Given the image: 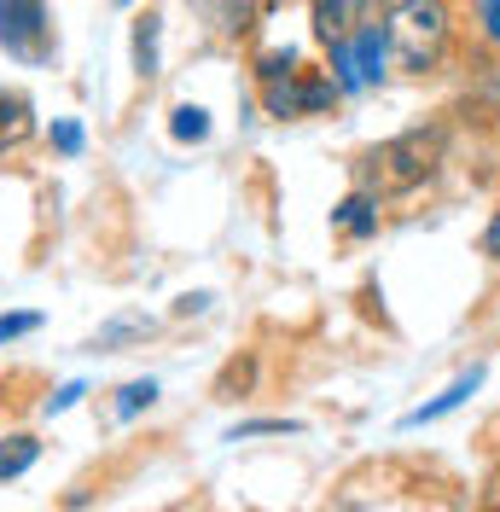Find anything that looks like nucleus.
<instances>
[{"instance_id": "obj_1", "label": "nucleus", "mask_w": 500, "mask_h": 512, "mask_svg": "<svg viewBox=\"0 0 500 512\" xmlns=\"http://www.w3.org/2000/svg\"><path fill=\"white\" fill-rule=\"evenodd\" d=\"M384 59L402 76H437L454 47V6L448 0H390L384 6Z\"/></svg>"}, {"instance_id": "obj_2", "label": "nucleus", "mask_w": 500, "mask_h": 512, "mask_svg": "<svg viewBox=\"0 0 500 512\" xmlns=\"http://www.w3.org/2000/svg\"><path fill=\"white\" fill-rule=\"evenodd\" d=\"M442 152H448V128L442 123H419L402 128L396 140H384L378 152H367V169H361V192H413L437 175Z\"/></svg>"}, {"instance_id": "obj_3", "label": "nucleus", "mask_w": 500, "mask_h": 512, "mask_svg": "<svg viewBox=\"0 0 500 512\" xmlns=\"http://www.w3.org/2000/svg\"><path fill=\"white\" fill-rule=\"evenodd\" d=\"M0 53L18 64L59 59V35H53L47 0H0Z\"/></svg>"}, {"instance_id": "obj_4", "label": "nucleus", "mask_w": 500, "mask_h": 512, "mask_svg": "<svg viewBox=\"0 0 500 512\" xmlns=\"http://www.w3.org/2000/svg\"><path fill=\"white\" fill-rule=\"evenodd\" d=\"M338 99L344 94L332 88L326 70H297V76H285V82H274V88H262L268 117H280V123H291V117H320V111H332Z\"/></svg>"}, {"instance_id": "obj_5", "label": "nucleus", "mask_w": 500, "mask_h": 512, "mask_svg": "<svg viewBox=\"0 0 500 512\" xmlns=\"http://www.w3.org/2000/svg\"><path fill=\"white\" fill-rule=\"evenodd\" d=\"M314 12V35L332 47V41H349V30L361 24V18H384L373 0H309Z\"/></svg>"}, {"instance_id": "obj_6", "label": "nucleus", "mask_w": 500, "mask_h": 512, "mask_svg": "<svg viewBox=\"0 0 500 512\" xmlns=\"http://www.w3.org/2000/svg\"><path fill=\"white\" fill-rule=\"evenodd\" d=\"M349 59H355L361 88H378V82L390 76V59H384V24H378V18H361V24L349 30Z\"/></svg>"}, {"instance_id": "obj_7", "label": "nucleus", "mask_w": 500, "mask_h": 512, "mask_svg": "<svg viewBox=\"0 0 500 512\" xmlns=\"http://www.w3.org/2000/svg\"><path fill=\"white\" fill-rule=\"evenodd\" d=\"M483 379H489V367H466V373H460V379L448 384V390H442V396H431V402H425V408H413V414L402 419V431H419V425H437L442 414H454V408H466L471 396H477V390H483Z\"/></svg>"}, {"instance_id": "obj_8", "label": "nucleus", "mask_w": 500, "mask_h": 512, "mask_svg": "<svg viewBox=\"0 0 500 512\" xmlns=\"http://www.w3.org/2000/svg\"><path fill=\"white\" fill-rule=\"evenodd\" d=\"M128 41H134V76L157 82L163 76V12H140Z\"/></svg>"}, {"instance_id": "obj_9", "label": "nucleus", "mask_w": 500, "mask_h": 512, "mask_svg": "<svg viewBox=\"0 0 500 512\" xmlns=\"http://www.w3.org/2000/svg\"><path fill=\"white\" fill-rule=\"evenodd\" d=\"M198 12H204V24L216 35H250L262 24V0H198Z\"/></svg>"}, {"instance_id": "obj_10", "label": "nucleus", "mask_w": 500, "mask_h": 512, "mask_svg": "<svg viewBox=\"0 0 500 512\" xmlns=\"http://www.w3.org/2000/svg\"><path fill=\"white\" fill-rule=\"evenodd\" d=\"M332 227H338L344 239H373V233H378V198L355 187L349 198L332 204Z\"/></svg>"}, {"instance_id": "obj_11", "label": "nucleus", "mask_w": 500, "mask_h": 512, "mask_svg": "<svg viewBox=\"0 0 500 512\" xmlns=\"http://www.w3.org/2000/svg\"><path fill=\"white\" fill-rule=\"evenodd\" d=\"M30 134H35L30 94H6V88H0V152H18Z\"/></svg>"}, {"instance_id": "obj_12", "label": "nucleus", "mask_w": 500, "mask_h": 512, "mask_svg": "<svg viewBox=\"0 0 500 512\" xmlns=\"http://www.w3.org/2000/svg\"><path fill=\"white\" fill-rule=\"evenodd\" d=\"M35 460H41V437H30V431H12V437L0 443V483L24 478Z\"/></svg>"}, {"instance_id": "obj_13", "label": "nucleus", "mask_w": 500, "mask_h": 512, "mask_svg": "<svg viewBox=\"0 0 500 512\" xmlns=\"http://www.w3.org/2000/svg\"><path fill=\"white\" fill-rule=\"evenodd\" d=\"M210 111H204V105H175V111H169V134H175V140H181V146H204V140H210Z\"/></svg>"}, {"instance_id": "obj_14", "label": "nucleus", "mask_w": 500, "mask_h": 512, "mask_svg": "<svg viewBox=\"0 0 500 512\" xmlns=\"http://www.w3.org/2000/svg\"><path fill=\"white\" fill-rule=\"evenodd\" d=\"M157 379H128L123 390H117V419H140L146 408H157Z\"/></svg>"}, {"instance_id": "obj_15", "label": "nucleus", "mask_w": 500, "mask_h": 512, "mask_svg": "<svg viewBox=\"0 0 500 512\" xmlns=\"http://www.w3.org/2000/svg\"><path fill=\"white\" fill-rule=\"evenodd\" d=\"M285 76H297V47H268V53H256V82H262V88H274Z\"/></svg>"}, {"instance_id": "obj_16", "label": "nucleus", "mask_w": 500, "mask_h": 512, "mask_svg": "<svg viewBox=\"0 0 500 512\" xmlns=\"http://www.w3.org/2000/svg\"><path fill=\"white\" fill-rule=\"evenodd\" d=\"M47 140H53V152H59V158H82V146H88V128L76 123V117H53Z\"/></svg>"}, {"instance_id": "obj_17", "label": "nucleus", "mask_w": 500, "mask_h": 512, "mask_svg": "<svg viewBox=\"0 0 500 512\" xmlns=\"http://www.w3.org/2000/svg\"><path fill=\"white\" fill-rule=\"evenodd\" d=\"M250 384H256V355H239V361H227L216 379V396H245Z\"/></svg>"}, {"instance_id": "obj_18", "label": "nucleus", "mask_w": 500, "mask_h": 512, "mask_svg": "<svg viewBox=\"0 0 500 512\" xmlns=\"http://www.w3.org/2000/svg\"><path fill=\"white\" fill-rule=\"evenodd\" d=\"M297 431H303L297 419H245V425L227 431V443H245V437H297Z\"/></svg>"}, {"instance_id": "obj_19", "label": "nucleus", "mask_w": 500, "mask_h": 512, "mask_svg": "<svg viewBox=\"0 0 500 512\" xmlns=\"http://www.w3.org/2000/svg\"><path fill=\"white\" fill-rule=\"evenodd\" d=\"M140 332H152V320H140V315L111 320L105 332H94V344H88V350H117V344H128V338H140Z\"/></svg>"}, {"instance_id": "obj_20", "label": "nucleus", "mask_w": 500, "mask_h": 512, "mask_svg": "<svg viewBox=\"0 0 500 512\" xmlns=\"http://www.w3.org/2000/svg\"><path fill=\"white\" fill-rule=\"evenodd\" d=\"M41 326H47V315H35V309H12V315H0V344H18V338L41 332Z\"/></svg>"}, {"instance_id": "obj_21", "label": "nucleus", "mask_w": 500, "mask_h": 512, "mask_svg": "<svg viewBox=\"0 0 500 512\" xmlns=\"http://www.w3.org/2000/svg\"><path fill=\"white\" fill-rule=\"evenodd\" d=\"M82 396H88V384H82V379H70V384H59V390H53V396L41 402V414L53 419V414H64V408H76Z\"/></svg>"}, {"instance_id": "obj_22", "label": "nucleus", "mask_w": 500, "mask_h": 512, "mask_svg": "<svg viewBox=\"0 0 500 512\" xmlns=\"http://www.w3.org/2000/svg\"><path fill=\"white\" fill-rule=\"evenodd\" d=\"M477 24H483V41L500 47V0H477Z\"/></svg>"}, {"instance_id": "obj_23", "label": "nucleus", "mask_w": 500, "mask_h": 512, "mask_svg": "<svg viewBox=\"0 0 500 512\" xmlns=\"http://www.w3.org/2000/svg\"><path fill=\"white\" fill-rule=\"evenodd\" d=\"M210 303H216V297H210V291H187V297H181V303H175V315H204V309H210Z\"/></svg>"}, {"instance_id": "obj_24", "label": "nucleus", "mask_w": 500, "mask_h": 512, "mask_svg": "<svg viewBox=\"0 0 500 512\" xmlns=\"http://www.w3.org/2000/svg\"><path fill=\"white\" fill-rule=\"evenodd\" d=\"M483 256H500V210H495V222H489V233H483Z\"/></svg>"}, {"instance_id": "obj_25", "label": "nucleus", "mask_w": 500, "mask_h": 512, "mask_svg": "<svg viewBox=\"0 0 500 512\" xmlns=\"http://www.w3.org/2000/svg\"><path fill=\"white\" fill-rule=\"evenodd\" d=\"M0 402H6V384H0Z\"/></svg>"}, {"instance_id": "obj_26", "label": "nucleus", "mask_w": 500, "mask_h": 512, "mask_svg": "<svg viewBox=\"0 0 500 512\" xmlns=\"http://www.w3.org/2000/svg\"><path fill=\"white\" fill-rule=\"evenodd\" d=\"M117 6H134V0H117Z\"/></svg>"}, {"instance_id": "obj_27", "label": "nucleus", "mask_w": 500, "mask_h": 512, "mask_svg": "<svg viewBox=\"0 0 500 512\" xmlns=\"http://www.w3.org/2000/svg\"><path fill=\"white\" fill-rule=\"evenodd\" d=\"M262 6H274V0H262Z\"/></svg>"}]
</instances>
